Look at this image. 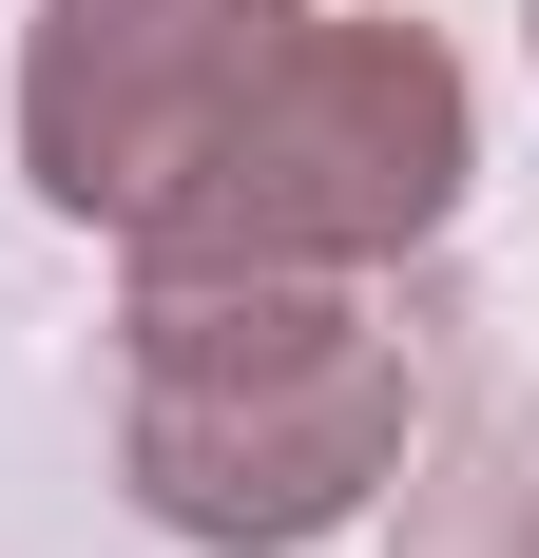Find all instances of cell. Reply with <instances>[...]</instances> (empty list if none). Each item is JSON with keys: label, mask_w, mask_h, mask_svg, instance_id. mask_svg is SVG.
<instances>
[{"label": "cell", "mask_w": 539, "mask_h": 558, "mask_svg": "<svg viewBox=\"0 0 539 558\" xmlns=\"http://www.w3.org/2000/svg\"><path fill=\"white\" fill-rule=\"evenodd\" d=\"M482 173V97L424 20H289L270 77L213 116V155L155 193V231L116 251H193V270H405L424 231H463Z\"/></svg>", "instance_id": "obj_2"}, {"label": "cell", "mask_w": 539, "mask_h": 558, "mask_svg": "<svg viewBox=\"0 0 539 558\" xmlns=\"http://www.w3.org/2000/svg\"><path fill=\"white\" fill-rule=\"evenodd\" d=\"M520 558H539V520H520Z\"/></svg>", "instance_id": "obj_4"}, {"label": "cell", "mask_w": 539, "mask_h": 558, "mask_svg": "<svg viewBox=\"0 0 539 558\" xmlns=\"http://www.w3.org/2000/svg\"><path fill=\"white\" fill-rule=\"evenodd\" d=\"M309 0H39L20 39V173L77 231H155V193L213 155V116L270 77Z\"/></svg>", "instance_id": "obj_3"}, {"label": "cell", "mask_w": 539, "mask_h": 558, "mask_svg": "<svg viewBox=\"0 0 539 558\" xmlns=\"http://www.w3.org/2000/svg\"><path fill=\"white\" fill-rule=\"evenodd\" d=\"M424 347L367 308V270H193L135 251L116 289V482L193 558H309L405 482Z\"/></svg>", "instance_id": "obj_1"}]
</instances>
